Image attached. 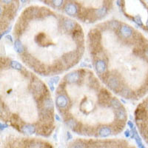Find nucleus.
I'll list each match as a JSON object with an SVG mask.
<instances>
[{"mask_svg": "<svg viewBox=\"0 0 148 148\" xmlns=\"http://www.w3.org/2000/svg\"><path fill=\"white\" fill-rule=\"evenodd\" d=\"M90 40V45H96L98 43H100L101 39V35L99 30L97 29H92L90 31L88 34Z\"/></svg>", "mask_w": 148, "mask_h": 148, "instance_id": "obj_1", "label": "nucleus"}, {"mask_svg": "<svg viewBox=\"0 0 148 148\" xmlns=\"http://www.w3.org/2000/svg\"><path fill=\"white\" fill-rule=\"evenodd\" d=\"M107 84L109 86L111 89L114 90L115 92L119 93L120 89L121 88V83H120L119 80L116 76H110L108 79V82H107Z\"/></svg>", "mask_w": 148, "mask_h": 148, "instance_id": "obj_2", "label": "nucleus"}, {"mask_svg": "<svg viewBox=\"0 0 148 148\" xmlns=\"http://www.w3.org/2000/svg\"><path fill=\"white\" fill-rule=\"evenodd\" d=\"M135 116H136V121H142V120L145 119L147 116V110L145 104H141L140 105H138L136 110L135 112Z\"/></svg>", "mask_w": 148, "mask_h": 148, "instance_id": "obj_3", "label": "nucleus"}, {"mask_svg": "<svg viewBox=\"0 0 148 148\" xmlns=\"http://www.w3.org/2000/svg\"><path fill=\"white\" fill-rule=\"evenodd\" d=\"M80 77H81V75L79 73V71H74V72H71L67 74L64 76V80H65L68 83H76L79 82V81L80 80Z\"/></svg>", "mask_w": 148, "mask_h": 148, "instance_id": "obj_4", "label": "nucleus"}, {"mask_svg": "<svg viewBox=\"0 0 148 148\" xmlns=\"http://www.w3.org/2000/svg\"><path fill=\"white\" fill-rule=\"evenodd\" d=\"M64 10L67 14L69 16H75L78 14L79 9L77 8V5L73 3H67L64 8Z\"/></svg>", "mask_w": 148, "mask_h": 148, "instance_id": "obj_5", "label": "nucleus"}, {"mask_svg": "<svg viewBox=\"0 0 148 148\" xmlns=\"http://www.w3.org/2000/svg\"><path fill=\"white\" fill-rule=\"evenodd\" d=\"M39 109H45L48 111H51L52 113H53L54 110V105L53 103V101L51 99V97L47 98L44 100V101L41 104H39Z\"/></svg>", "mask_w": 148, "mask_h": 148, "instance_id": "obj_6", "label": "nucleus"}, {"mask_svg": "<svg viewBox=\"0 0 148 148\" xmlns=\"http://www.w3.org/2000/svg\"><path fill=\"white\" fill-rule=\"evenodd\" d=\"M56 104L59 108H65L68 105V99L64 94H59L56 99Z\"/></svg>", "mask_w": 148, "mask_h": 148, "instance_id": "obj_7", "label": "nucleus"}, {"mask_svg": "<svg viewBox=\"0 0 148 148\" xmlns=\"http://www.w3.org/2000/svg\"><path fill=\"white\" fill-rule=\"evenodd\" d=\"M133 34V29L128 25H122L120 27V35L125 39L131 36Z\"/></svg>", "mask_w": 148, "mask_h": 148, "instance_id": "obj_8", "label": "nucleus"}, {"mask_svg": "<svg viewBox=\"0 0 148 148\" xmlns=\"http://www.w3.org/2000/svg\"><path fill=\"white\" fill-rule=\"evenodd\" d=\"M96 70L99 73H104L107 70V65L105 62L102 59H98L96 62Z\"/></svg>", "mask_w": 148, "mask_h": 148, "instance_id": "obj_9", "label": "nucleus"}, {"mask_svg": "<svg viewBox=\"0 0 148 148\" xmlns=\"http://www.w3.org/2000/svg\"><path fill=\"white\" fill-rule=\"evenodd\" d=\"M63 27L67 31L70 32V31H73L75 29V27L77 25V23L74 21L71 20V19H65L62 23Z\"/></svg>", "mask_w": 148, "mask_h": 148, "instance_id": "obj_10", "label": "nucleus"}, {"mask_svg": "<svg viewBox=\"0 0 148 148\" xmlns=\"http://www.w3.org/2000/svg\"><path fill=\"white\" fill-rule=\"evenodd\" d=\"M36 131L35 127L31 125H24L21 127V132L25 134H34Z\"/></svg>", "mask_w": 148, "mask_h": 148, "instance_id": "obj_11", "label": "nucleus"}, {"mask_svg": "<svg viewBox=\"0 0 148 148\" xmlns=\"http://www.w3.org/2000/svg\"><path fill=\"white\" fill-rule=\"evenodd\" d=\"M115 115H116V117L117 119L126 121L127 119L126 111H125V110L122 107L119 108V109H115Z\"/></svg>", "mask_w": 148, "mask_h": 148, "instance_id": "obj_12", "label": "nucleus"}, {"mask_svg": "<svg viewBox=\"0 0 148 148\" xmlns=\"http://www.w3.org/2000/svg\"><path fill=\"white\" fill-rule=\"evenodd\" d=\"M111 95L107 90L101 89L99 93V100H106L110 101Z\"/></svg>", "mask_w": 148, "mask_h": 148, "instance_id": "obj_13", "label": "nucleus"}, {"mask_svg": "<svg viewBox=\"0 0 148 148\" xmlns=\"http://www.w3.org/2000/svg\"><path fill=\"white\" fill-rule=\"evenodd\" d=\"M111 129L108 127H101L99 130V136L101 138H105V137L109 136L111 134Z\"/></svg>", "mask_w": 148, "mask_h": 148, "instance_id": "obj_14", "label": "nucleus"}, {"mask_svg": "<svg viewBox=\"0 0 148 148\" xmlns=\"http://www.w3.org/2000/svg\"><path fill=\"white\" fill-rule=\"evenodd\" d=\"M108 13V8L107 7H103L99 9H95L94 10V14L97 18H102L103 16L106 15Z\"/></svg>", "mask_w": 148, "mask_h": 148, "instance_id": "obj_15", "label": "nucleus"}, {"mask_svg": "<svg viewBox=\"0 0 148 148\" xmlns=\"http://www.w3.org/2000/svg\"><path fill=\"white\" fill-rule=\"evenodd\" d=\"M36 42L37 44L40 45L44 46L46 44V36L45 34H43V33H40L38 35L36 36Z\"/></svg>", "mask_w": 148, "mask_h": 148, "instance_id": "obj_16", "label": "nucleus"}, {"mask_svg": "<svg viewBox=\"0 0 148 148\" xmlns=\"http://www.w3.org/2000/svg\"><path fill=\"white\" fill-rule=\"evenodd\" d=\"M14 49L17 53L20 54H22L25 52V47H24L23 45L22 44V42L18 39H16L14 42Z\"/></svg>", "mask_w": 148, "mask_h": 148, "instance_id": "obj_17", "label": "nucleus"}, {"mask_svg": "<svg viewBox=\"0 0 148 148\" xmlns=\"http://www.w3.org/2000/svg\"><path fill=\"white\" fill-rule=\"evenodd\" d=\"M132 92L128 88H126V87H122V88L120 89L119 92V94L121 95V96L125 98H130L132 94Z\"/></svg>", "mask_w": 148, "mask_h": 148, "instance_id": "obj_18", "label": "nucleus"}, {"mask_svg": "<svg viewBox=\"0 0 148 148\" xmlns=\"http://www.w3.org/2000/svg\"><path fill=\"white\" fill-rule=\"evenodd\" d=\"M65 123L66 125L72 130L76 127L78 125L77 121L74 119H73L72 117H70V118L67 119V120H65Z\"/></svg>", "mask_w": 148, "mask_h": 148, "instance_id": "obj_19", "label": "nucleus"}, {"mask_svg": "<svg viewBox=\"0 0 148 148\" xmlns=\"http://www.w3.org/2000/svg\"><path fill=\"white\" fill-rule=\"evenodd\" d=\"M87 145H88V142H86V141H83V140H77V141H76L75 142H74L73 144L72 145L73 147H87Z\"/></svg>", "mask_w": 148, "mask_h": 148, "instance_id": "obj_20", "label": "nucleus"}, {"mask_svg": "<svg viewBox=\"0 0 148 148\" xmlns=\"http://www.w3.org/2000/svg\"><path fill=\"white\" fill-rule=\"evenodd\" d=\"M110 105L113 107L114 109H119V108H121V104L119 101L116 98H113V99H110Z\"/></svg>", "mask_w": 148, "mask_h": 148, "instance_id": "obj_21", "label": "nucleus"}, {"mask_svg": "<svg viewBox=\"0 0 148 148\" xmlns=\"http://www.w3.org/2000/svg\"><path fill=\"white\" fill-rule=\"evenodd\" d=\"M10 65L12 68L17 70V71H22V66L20 63H18L16 61H11L10 62Z\"/></svg>", "mask_w": 148, "mask_h": 148, "instance_id": "obj_22", "label": "nucleus"}, {"mask_svg": "<svg viewBox=\"0 0 148 148\" xmlns=\"http://www.w3.org/2000/svg\"><path fill=\"white\" fill-rule=\"evenodd\" d=\"M109 27L114 29V30H117L120 27V22H118L117 20L111 21V22H109Z\"/></svg>", "mask_w": 148, "mask_h": 148, "instance_id": "obj_23", "label": "nucleus"}, {"mask_svg": "<svg viewBox=\"0 0 148 148\" xmlns=\"http://www.w3.org/2000/svg\"><path fill=\"white\" fill-rule=\"evenodd\" d=\"M22 32H23L22 29L21 28L20 26L18 25V24H16L15 26V29H14V35L16 36L17 37H20L22 36Z\"/></svg>", "mask_w": 148, "mask_h": 148, "instance_id": "obj_24", "label": "nucleus"}, {"mask_svg": "<svg viewBox=\"0 0 148 148\" xmlns=\"http://www.w3.org/2000/svg\"><path fill=\"white\" fill-rule=\"evenodd\" d=\"M40 14L42 18H43V17L48 16L51 14V11L45 8H40Z\"/></svg>", "mask_w": 148, "mask_h": 148, "instance_id": "obj_25", "label": "nucleus"}, {"mask_svg": "<svg viewBox=\"0 0 148 148\" xmlns=\"http://www.w3.org/2000/svg\"><path fill=\"white\" fill-rule=\"evenodd\" d=\"M51 2L55 7L59 8L62 5L63 0H51Z\"/></svg>", "mask_w": 148, "mask_h": 148, "instance_id": "obj_26", "label": "nucleus"}, {"mask_svg": "<svg viewBox=\"0 0 148 148\" xmlns=\"http://www.w3.org/2000/svg\"><path fill=\"white\" fill-rule=\"evenodd\" d=\"M133 21H134V22H136L137 25H139V26L143 25V23H142L141 18V17L139 16H136L133 17Z\"/></svg>", "mask_w": 148, "mask_h": 148, "instance_id": "obj_27", "label": "nucleus"}, {"mask_svg": "<svg viewBox=\"0 0 148 148\" xmlns=\"http://www.w3.org/2000/svg\"><path fill=\"white\" fill-rule=\"evenodd\" d=\"M59 79H59V76H55V77L51 78L50 80H51V82H52L54 84H57V83L59 82Z\"/></svg>", "mask_w": 148, "mask_h": 148, "instance_id": "obj_28", "label": "nucleus"}, {"mask_svg": "<svg viewBox=\"0 0 148 148\" xmlns=\"http://www.w3.org/2000/svg\"><path fill=\"white\" fill-rule=\"evenodd\" d=\"M14 1V0H1L2 3L5 4V5H9V4H11Z\"/></svg>", "mask_w": 148, "mask_h": 148, "instance_id": "obj_29", "label": "nucleus"}, {"mask_svg": "<svg viewBox=\"0 0 148 148\" xmlns=\"http://www.w3.org/2000/svg\"><path fill=\"white\" fill-rule=\"evenodd\" d=\"M48 85L50 86V88H51V91H53V90H54V86H53L54 84H53V83L52 82L50 81V82H48Z\"/></svg>", "mask_w": 148, "mask_h": 148, "instance_id": "obj_30", "label": "nucleus"}, {"mask_svg": "<svg viewBox=\"0 0 148 148\" xmlns=\"http://www.w3.org/2000/svg\"><path fill=\"white\" fill-rule=\"evenodd\" d=\"M133 53H134V55L138 56L140 54V50H139V49L136 48V49H134V50H133Z\"/></svg>", "mask_w": 148, "mask_h": 148, "instance_id": "obj_31", "label": "nucleus"}, {"mask_svg": "<svg viewBox=\"0 0 148 148\" xmlns=\"http://www.w3.org/2000/svg\"><path fill=\"white\" fill-rule=\"evenodd\" d=\"M125 136L126 137H130V130H126V131L125 132Z\"/></svg>", "mask_w": 148, "mask_h": 148, "instance_id": "obj_32", "label": "nucleus"}, {"mask_svg": "<svg viewBox=\"0 0 148 148\" xmlns=\"http://www.w3.org/2000/svg\"><path fill=\"white\" fill-rule=\"evenodd\" d=\"M127 125H129V127H130V128H131V129H133V128L134 127V126H133V123H132L130 121H127Z\"/></svg>", "mask_w": 148, "mask_h": 148, "instance_id": "obj_33", "label": "nucleus"}, {"mask_svg": "<svg viewBox=\"0 0 148 148\" xmlns=\"http://www.w3.org/2000/svg\"><path fill=\"white\" fill-rule=\"evenodd\" d=\"M67 139H71V138H72V136H71V133L67 132Z\"/></svg>", "mask_w": 148, "mask_h": 148, "instance_id": "obj_34", "label": "nucleus"}, {"mask_svg": "<svg viewBox=\"0 0 148 148\" xmlns=\"http://www.w3.org/2000/svg\"><path fill=\"white\" fill-rule=\"evenodd\" d=\"M6 39H8V40H10V42H13V39H12V37H11V36H10V35L7 36H6Z\"/></svg>", "mask_w": 148, "mask_h": 148, "instance_id": "obj_35", "label": "nucleus"}, {"mask_svg": "<svg viewBox=\"0 0 148 148\" xmlns=\"http://www.w3.org/2000/svg\"><path fill=\"white\" fill-rule=\"evenodd\" d=\"M145 56H146L147 59H148V47L146 49V50H145Z\"/></svg>", "mask_w": 148, "mask_h": 148, "instance_id": "obj_36", "label": "nucleus"}, {"mask_svg": "<svg viewBox=\"0 0 148 148\" xmlns=\"http://www.w3.org/2000/svg\"><path fill=\"white\" fill-rule=\"evenodd\" d=\"M8 127V125H5V124H3V125H2V124H1V130H2V128H5V127Z\"/></svg>", "mask_w": 148, "mask_h": 148, "instance_id": "obj_37", "label": "nucleus"}, {"mask_svg": "<svg viewBox=\"0 0 148 148\" xmlns=\"http://www.w3.org/2000/svg\"><path fill=\"white\" fill-rule=\"evenodd\" d=\"M55 118H56V119L57 120V121H60V118H59V116H58V115H56L55 116Z\"/></svg>", "mask_w": 148, "mask_h": 148, "instance_id": "obj_38", "label": "nucleus"}, {"mask_svg": "<svg viewBox=\"0 0 148 148\" xmlns=\"http://www.w3.org/2000/svg\"><path fill=\"white\" fill-rule=\"evenodd\" d=\"M21 2H22V3H25V2H27V0H21Z\"/></svg>", "mask_w": 148, "mask_h": 148, "instance_id": "obj_39", "label": "nucleus"}, {"mask_svg": "<svg viewBox=\"0 0 148 148\" xmlns=\"http://www.w3.org/2000/svg\"><path fill=\"white\" fill-rule=\"evenodd\" d=\"M147 27L148 28V20H147Z\"/></svg>", "mask_w": 148, "mask_h": 148, "instance_id": "obj_40", "label": "nucleus"}]
</instances>
